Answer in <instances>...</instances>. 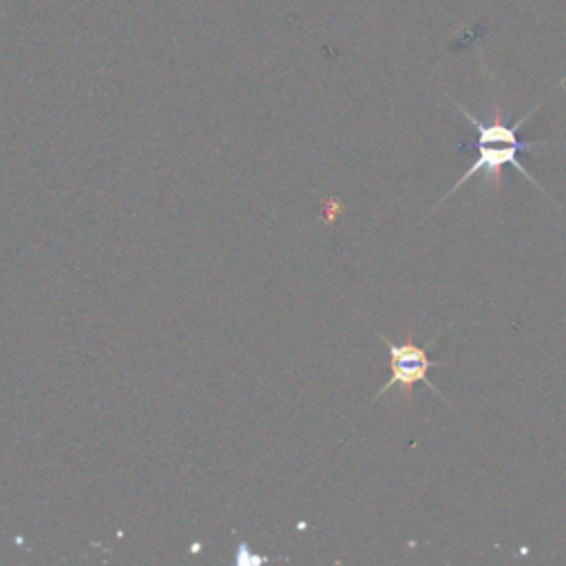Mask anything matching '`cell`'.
Segmentation results:
<instances>
[{
  "label": "cell",
  "instance_id": "1",
  "mask_svg": "<svg viewBox=\"0 0 566 566\" xmlns=\"http://www.w3.org/2000/svg\"><path fill=\"white\" fill-rule=\"evenodd\" d=\"M544 100L547 98H542L536 107H531V111L529 113H524L522 118H518L516 122L513 124H507L505 122V118H502V109L500 107H496L494 109V120L491 122H482V120H478L474 113H469L463 104H458L456 102V107H458V111L465 115V118L474 124L476 127V131H478V142H476V146H478V157H476V162L469 166V169L463 173V177H460V180L449 188V193L440 199V204L445 202L447 197H452L460 186H463L465 182H469L471 177H476L478 173H485V184L487 186H491L494 188V191H500L502 188V171H505V166H513V169H518L524 177H527V180L536 186V188H540V191L544 193V195H549L547 191H544V186L536 180V177H533L529 171H527V166H524L520 160H518V153L520 151H531V149H547L549 146V142H520L518 140V131L522 129V124L527 122L533 113H536L542 104H544ZM438 204V206H440Z\"/></svg>",
  "mask_w": 566,
  "mask_h": 566
},
{
  "label": "cell",
  "instance_id": "2",
  "mask_svg": "<svg viewBox=\"0 0 566 566\" xmlns=\"http://www.w3.org/2000/svg\"><path fill=\"white\" fill-rule=\"evenodd\" d=\"M376 332V337H379L381 343L387 345V350H390V381H387L379 392H376L374 396V401L376 398H381L385 396L387 392H392V390H401L403 398H407L410 401L412 398V390L418 385V383H425L427 385V390L432 392L434 396L438 398H443L445 401V396L438 392V387L429 381V372H432L434 368H440V365H447L445 361H432L429 359V345H418L414 339L407 337L405 341L401 343H394L385 337V334H381L379 330H374Z\"/></svg>",
  "mask_w": 566,
  "mask_h": 566
}]
</instances>
